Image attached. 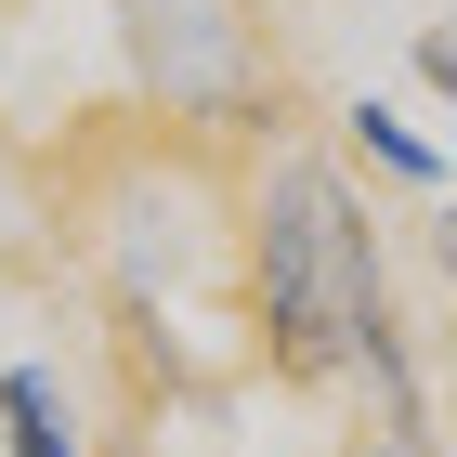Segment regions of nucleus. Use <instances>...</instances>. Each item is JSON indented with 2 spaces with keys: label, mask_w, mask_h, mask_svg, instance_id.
<instances>
[{
  "label": "nucleus",
  "mask_w": 457,
  "mask_h": 457,
  "mask_svg": "<svg viewBox=\"0 0 457 457\" xmlns=\"http://www.w3.org/2000/svg\"><path fill=\"white\" fill-rule=\"evenodd\" d=\"M379 457H445V431H431V419H392V445Z\"/></svg>",
  "instance_id": "423d86ee"
},
{
  "label": "nucleus",
  "mask_w": 457,
  "mask_h": 457,
  "mask_svg": "<svg viewBox=\"0 0 457 457\" xmlns=\"http://www.w3.org/2000/svg\"><path fill=\"white\" fill-rule=\"evenodd\" d=\"M248 340L275 379H366L392 419H431L405 314H392V248L379 210L340 157H275L248 196Z\"/></svg>",
  "instance_id": "f257e3e1"
},
{
  "label": "nucleus",
  "mask_w": 457,
  "mask_h": 457,
  "mask_svg": "<svg viewBox=\"0 0 457 457\" xmlns=\"http://www.w3.org/2000/svg\"><path fill=\"white\" fill-rule=\"evenodd\" d=\"M118 53H131L144 105L183 131H262L275 118V39L248 0H118Z\"/></svg>",
  "instance_id": "f03ea898"
},
{
  "label": "nucleus",
  "mask_w": 457,
  "mask_h": 457,
  "mask_svg": "<svg viewBox=\"0 0 457 457\" xmlns=\"http://www.w3.org/2000/svg\"><path fill=\"white\" fill-rule=\"evenodd\" d=\"M340 144L366 157V170H392L405 196H445V144H431L419 118H392V105H340Z\"/></svg>",
  "instance_id": "20e7f679"
},
{
  "label": "nucleus",
  "mask_w": 457,
  "mask_h": 457,
  "mask_svg": "<svg viewBox=\"0 0 457 457\" xmlns=\"http://www.w3.org/2000/svg\"><path fill=\"white\" fill-rule=\"evenodd\" d=\"M405 79H419L431 105H445V92H457V39H445V27H419V53H405Z\"/></svg>",
  "instance_id": "39448f33"
},
{
  "label": "nucleus",
  "mask_w": 457,
  "mask_h": 457,
  "mask_svg": "<svg viewBox=\"0 0 457 457\" xmlns=\"http://www.w3.org/2000/svg\"><path fill=\"white\" fill-rule=\"evenodd\" d=\"M0 457H92V431H79L53 366H0Z\"/></svg>",
  "instance_id": "7ed1b4c3"
}]
</instances>
